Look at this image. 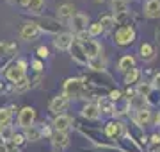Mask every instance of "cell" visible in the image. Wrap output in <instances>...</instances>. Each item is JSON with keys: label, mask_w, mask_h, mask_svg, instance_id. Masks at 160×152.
<instances>
[{"label": "cell", "mask_w": 160, "mask_h": 152, "mask_svg": "<svg viewBox=\"0 0 160 152\" xmlns=\"http://www.w3.org/2000/svg\"><path fill=\"white\" fill-rule=\"evenodd\" d=\"M133 40H135V30L132 25H123L114 34V41L118 45H130L133 43Z\"/></svg>", "instance_id": "cell-1"}, {"label": "cell", "mask_w": 160, "mask_h": 152, "mask_svg": "<svg viewBox=\"0 0 160 152\" xmlns=\"http://www.w3.org/2000/svg\"><path fill=\"white\" fill-rule=\"evenodd\" d=\"M6 77L11 82H14V84H16L20 79H23V77H25V61L11 63L9 66H7V70H6Z\"/></svg>", "instance_id": "cell-2"}, {"label": "cell", "mask_w": 160, "mask_h": 152, "mask_svg": "<svg viewBox=\"0 0 160 152\" xmlns=\"http://www.w3.org/2000/svg\"><path fill=\"white\" fill-rule=\"evenodd\" d=\"M112 11H114V22L125 24V18L128 16V4L126 0H112Z\"/></svg>", "instance_id": "cell-3"}, {"label": "cell", "mask_w": 160, "mask_h": 152, "mask_svg": "<svg viewBox=\"0 0 160 152\" xmlns=\"http://www.w3.org/2000/svg\"><path fill=\"white\" fill-rule=\"evenodd\" d=\"M80 47H82V50H84V54H86V57L91 61V59H96L100 57V52H102V47H100V43L94 40H87L84 41V43H80Z\"/></svg>", "instance_id": "cell-4"}, {"label": "cell", "mask_w": 160, "mask_h": 152, "mask_svg": "<svg viewBox=\"0 0 160 152\" xmlns=\"http://www.w3.org/2000/svg\"><path fill=\"white\" fill-rule=\"evenodd\" d=\"M84 90V82L80 79H68L64 84V95L66 97H78Z\"/></svg>", "instance_id": "cell-5"}, {"label": "cell", "mask_w": 160, "mask_h": 152, "mask_svg": "<svg viewBox=\"0 0 160 152\" xmlns=\"http://www.w3.org/2000/svg\"><path fill=\"white\" fill-rule=\"evenodd\" d=\"M36 120V111L34 107H23L22 111H20V117H18V123H20V127L27 129L30 127Z\"/></svg>", "instance_id": "cell-6"}, {"label": "cell", "mask_w": 160, "mask_h": 152, "mask_svg": "<svg viewBox=\"0 0 160 152\" xmlns=\"http://www.w3.org/2000/svg\"><path fill=\"white\" fill-rule=\"evenodd\" d=\"M23 40H36L39 36V27H38V22H27V24L22 27V32H20Z\"/></svg>", "instance_id": "cell-7"}, {"label": "cell", "mask_w": 160, "mask_h": 152, "mask_svg": "<svg viewBox=\"0 0 160 152\" xmlns=\"http://www.w3.org/2000/svg\"><path fill=\"white\" fill-rule=\"evenodd\" d=\"M53 45L59 48V50H68L71 45H73V36L69 32H59L53 40Z\"/></svg>", "instance_id": "cell-8"}, {"label": "cell", "mask_w": 160, "mask_h": 152, "mask_svg": "<svg viewBox=\"0 0 160 152\" xmlns=\"http://www.w3.org/2000/svg\"><path fill=\"white\" fill-rule=\"evenodd\" d=\"M68 102L69 100L66 95H59L50 102V111L55 115H62V111H66V107H68Z\"/></svg>", "instance_id": "cell-9"}, {"label": "cell", "mask_w": 160, "mask_h": 152, "mask_svg": "<svg viewBox=\"0 0 160 152\" xmlns=\"http://www.w3.org/2000/svg\"><path fill=\"white\" fill-rule=\"evenodd\" d=\"M73 120L68 117V115H57L55 120H53V127H55V133H66L69 127H71Z\"/></svg>", "instance_id": "cell-10"}, {"label": "cell", "mask_w": 160, "mask_h": 152, "mask_svg": "<svg viewBox=\"0 0 160 152\" xmlns=\"http://www.w3.org/2000/svg\"><path fill=\"white\" fill-rule=\"evenodd\" d=\"M123 131H125V125L121 122H109L105 125V134L109 138H114V140H118L123 134Z\"/></svg>", "instance_id": "cell-11"}, {"label": "cell", "mask_w": 160, "mask_h": 152, "mask_svg": "<svg viewBox=\"0 0 160 152\" xmlns=\"http://www.w3.org/2000/svg\"><path fill=\"white\" fill-rule=\"evenodd\" d=\"M69 50H71V57H73V61H77V63H80V64H87L89 63V59L86 57V54H84V50H82V47H80L78 41H73V45L69 47Z\"/></svg>", "instance_id": "cell-12"}, {"label": "cell", "mask_w": 160, "mask_h": 152, "mask_svg": "<svg viewBox=\"0 0 160 152\" xmlns=\"http://www.w3.org/2000/svg\"><path fill=\"white\" fill-rule=\"evenodd\" d=\"M144 14L148 18H160V0H148L144 6Z\"/></svg>", "instance_id": "cell-13"}, {"label": "cell", "mask_w": 160, "mask_h": 152, "mask_svg": "<svg viewBox=\"0 0 160 152\" xmlns=\"http://www.w3.org/2000/svg\"><path fill=\"white\" fill-rule=\"evenodd\" d=\"M87 22H89V20H87L86 14H78V13H75L73 16H71V27H73V30H77V32L86 30Z\"/></svg>", "instance_id": "cell-14"}, {"label": "cell", "mask_w": 160, "mask_h": 152, "mask_svg": "<svg viewBox=\"0 0 160 152\" xmlns=\"http://www.w3.org/2000/svg\"><path fill=\"white\" fill-rule=\"evenodd\" d=\"M149 122H151V111H149L148 107L139 109L137 115H135V123H137L139 127H146V125H149Z\"/></svg>", "instance_id": "cell-15"}, {"label": "cell", "mask_w": 160, "mask_h": 152, "mask_svg": "<svg viewBox=\"0 0 160 152\" xmlns=\"http://www.w3.org/2000/svg\"><path fill=\"white\" fill-rule=\"evenodd\" d=\"M52 143H53V147L55 149H59V150H62V149H66L69 143V138L66 133H55V134L52 136Z\"/></svg>", "instance_id": "cell-16"}, {"label": "cell", "mask_w": 160, "mask_h": 152, "mask_svg": "<svg viewBox=\"0 0 160 152\" xmlns=\"http://www.w3.org/2000/svg\"><path fill=\"white\" fill-rule=\"evenodd\" d=\"M38 27L41 29H45L46 32H59L61 30V24L55 22V20H50V18H45V20H41V25L38 24Z\"/></svg>", "instance_id": "cell-17"}, {"label": "cell", "mask_w": 160, "mask_h": 152, "mask_svg": "<svg viewBox=\"0 0 160 152\" xmlns=\"http://www.w3.org/2000/svg\"><path fill=\"white\" fill-rule=\"evenodd\" d=\"M119 70L121 72H128V70H132V68H135V59L132 57V56H123V57L119 59Z\"/></svg>", "instance_id": "cell-18"}, {"label": "cell", "mask_w": 160, "mask_h": 152, "mask_svg": "<svg viewBox=\"0 0 160 152\" xmlns=\"http://www.w3.org/2000/svg\"><path fill=\"white\" fill-rule=\"evenodd\" d=\"M141 57H142V61H153L155 59V48L149 43L141 45Z\"/></svg>", "instance_id": "cell-19"}, {"label": "cell", "mask_w": 160, "mask_h": 152, "mask_svg": "<svg viewBox=\"0 0 160 152\" xmlns=\"http://www.w3.org/2000/svg\"><path fill=\"white\" fill-rule=\"evenodd\" d=\"M82 115L87 118V120H94V118L100 117V111H98V106L96 104H87L84 109H82Z\"/></svg>", "instance_id": "cell-20"}, {"label": "cell", "mask_w": 160, "mask_h": 152, "mask_svg": "<svg viewBox=\"0 0 160 152\" xmlns=\"http://www.w3.org/2000/svg\"><path fill=\"white\" fill-rule=\"evenodd\" d=\"M75 14V7L71 6V4H64V6H59L57 9V16L62 18V20H66V18H71Z\"/></svg>", "instance_id": "cell-21"}, {"label": "cell", "mask_w": 160, "mask_h": 152, "mask_svg": "<svg viewBox=\"0 0 160 152\" xmlns=\"http://www.w3.org/2000/svg\"><path fill=\"white\" fill-rule=\"evenodd\" d=\"M43 7H45V0H29V4H27V9L30 13H36V14H39L43 11Z\"/></svg>", "instance_id": "cell-22"}, {"label": "cell", "mask_w": 160, "mask_h": 152, "mask_svg": "<svg viewBox=\"0 0 160 152\" xmlns=\"http://www.w3.org/2000/svg\"><path fill=\"white\" fill-rule=\"evenodd\" d=\"M25 138L30 141H38L41 138V131L38 127H34V125H30V127L25 129Z\"/></svg>", "instance_id": "cell-23"}, {"label": "cell", "mask_w": 160, "mask_h": 152, "mask_svg": "<svg viewBox=\"0 0 160 152\" xmlns=\"http://www.w3.org/2000/svg\"><path fill=\"white\" fill-rule=\"evenodd\" d=\"M130 106L139 111V109H144V106H146V99L141 97V95H135V97H130Z\"/></svg>", "instance_id": "cell-24"}, {"label": "cell", "mask_w": 160, "mask_h": 152, "mask_svg": "<svg viewBox=\"0 0 160 152\" xmlns=\"http://www.w3.org/2000/svg\"><path fill=\"white\" fill-rule=\"evenodd\" d=\"M139 77H141V72H139L137 68H132V70L126 72V75H125V82H126V84H133V82H137Z\"/></svg>", "instance_id": "cell-25"}, {"label": "cell", "mask_w": 160, "mask_h": 152, "mask_svg": "<svg viewBox=\"0 0 160 152\" xmlns=\"http://www.w3.org/2000/svg\"><path fill=\"white\" fill-rule=\"evenodd\" d=\"M11 123V111L7 107H2L0 109V127H6Z\"/></svg>", "instance_id": "cell-26"}, {"label": "cell", "mask_w": 160, "mask_h": 152, "mask_svg": "<svg viewBox=\"0 0 160 152\" xmlns=\"http://www.w3.org/2000/svg\"><path fill=\"white\" fill-rule=\"evenodd\" d=\"M12 136H14V131H12V127L11 125H6V127H0V138L4 141H9L12 140Z\"/></svg>", "instance_id": "cell-27"}, {"label": "cell", "mask_w": 160, "mask_h": 152, "mask_svg": "<svg viewBox=\"0 0 160 152\" xmlns=\"http://www.w3.org/2000/svg\"><path fill=\"white\" fill-rule=\"evenodd\" d=\"M98 24L102 25L103 30H105V29H110V27H112L116 22H114V16H112V14H105V16L100 18V22H98Z\"/></svg>", "instance_id": "cell-28"}, {"label": "cell", "mask_w": 160, "mask_h": 152, "mask_svg": "<svg viewBox=\"0 0 160 152\" xmlns=\"http://www.w3.org/2000/svg\"><path fill=\"white\" fill-rule=\"evenodd\" d=\"M98 111H103L105 115H112V113H114V106H112V102L102 100V102H100V106H98Z\"/></svg>", "instance_id": "cell-29"}, {"label": "cell", "mask_w": 160, "mask_h": 152, "mask_svg": "<svg viewBox=\"0 0 160 152\" xmlns=\"http://www.w3.org/2000/svg\"><path fill=\"white\" fill-rule=\"evenodd\" d=\"M151 90H153L151 88V84H139L137 86V95H141V97H144V99H148Z\"/></svg>", "instance_id": "cell-30"}, {"label": "cell", "mask_w": 160, "mask_h": 152, "mask_svg": "<svg viewBox=\"0 0 160 152\" xmlns=\"http://www.w3.org/2000/svg\"><path fill=\"white\" fill-rule=\"evenodd\" d=\"M102 32H103V27L96 22V24L89 25V32H87V34H89V36H100Z\"/></svg>", "instance_id": "cell-31"}, {"label": "cell", "mask_w": 160, "mask_h": 152, "mask_svg": "<svg viewBox=\"0 0 160 152\" xmlns=\"http://www.w3.org/2000/svg\"><path fill=\"white\" fill-rule=\"evenodd\" d=\"M29 86H30V82H29V79H27V77L20 79V81H18L16 84H14V88H16L18 91H25V90L29 88Z\"/></svg>", "instance_id": "cell-32"}, {"label": "cell", "mask_w": 160, "mask_h": 152, "mask_svg": "<svg viewBox=\"0 0 160 152\" xmlns=\"http://www.w3.org/2000/svg\"><path fill=\"white\" fill-rule=\"evenodd\" d=\"M89 66H91L92 70H96V72H103V63H100V57H96V59H91L89 61Z\"/></svg>", "instance_id": "cell-33"}, {"label": "cell", "mask_w": 160, "mask_h": 152, "mask_svg": "<svg viewBox=\"0 0 160 152\" xmlns=\"http://www.w3.org/2000/svg\"><path fill=\"white\" fill-rule=\"evenodd\" d=\"M109 97H110L112 102H118V100H121V91L119 90H112V91L109 93Z\"/></svg>", "instance_id": "cell-34"}, {"label": "cell", "mask_w": 160, "mask_h": 152, "mask_svg": "<svg viewBox=\"0 0 160 152\" xmlns=\"http://www.w3.org/2000/svg\"><path fill=\"white\" fill-rule=\"evenodd\" d=\"M23 141H25V136H22V134H14V136H12V140H11V143H14V145H22Z\"/></svg>", "instance_id": "cell-35"}, {"label": "cell", "mask_w": 160, "mask_h": 152, "mask_svg": "<svg viewBox=\"0 0 160 152\" xmlns=\"http://www.w3.org/2000/svg\"><path fill=\"white\" fill-rule=\"evenodd\" d=\"M151 88L153 90H160V73L153 77V82H151Z\"/></svg>", "instance_id": "cell-36"}, {"label": "cell", "mask_w": 160, "mask_h": 152, "mask_svg": "<svg viewBox=\"0 0 160 152\" xmlns=\"http://www.w3.org/2000/svg\"><path fill=\"white\" fill-rule=\"evenodd\" d=\"M38 54H39V57H48V56H50V54H48V48L46 47H39L38 48Z\"/></svg>", "instance_id": "cell-37"}, {"label": "cell", "mask_w": 160, "mask_h": 152, "mask_svg": "<svg viewBox=\"0 0 160 152\" xmlns=\"http://www.w3.org/2000/svg\"><path fill=\"white\" fill-rule=\"evenodd\" d=\"M6 54H7V45H6V43H2V41H0V57H4Z\"/></svg>", "instance_id": "cell-38"}, {"label": "cell", "mask_w": 160, "mask_h": 152, "mask_svg": "<svg viewBox=\"0 0 160 152\" xmlns=\"http://www.w3.org/2000/svg\"><path fill=\"white\" fill-rule=\"evenodd\" d=\"M78 40H82V43H84V41L89 40V34H87L86 30H82V32H78Z\"/></svg>", "instance_id": "cell-39"}, {"label": "cell", "mask_w": 160, "mask_h": 152, "mask_svg": "<svg viewBox=\"0 0 160 152\" xmlns=\"http://www.w3.org/2000/svg\"><path fill=\"white\" fill-rule=\"evenodd\" d=\"M32 66H34V70H36V72L43 70V63H41V61H34V63H32Z\"/></svg>", "instance_id": "cell-40"}, {"label": "cell", "mask_w": 160, "mask_h": 152, "mask_svg": "<svg viewBox=\"0 0 160 152\" xmlns=\"http://www.w3.org/2000/svg\"><path fill=\"white\" fill-rule=\"evenodd\" d=\"M6 152H18V149L12 147V145H9V147H6Z\"/></svg>", "instance_id": "cell-41"}, {"label": "cell", "mask_w": 160, "mask_h": 152, "mask_svg": "<svg viewBox=\"0 0 160 152\" xmlns=\"http://www.w3.org/2000/svg\"><path fill=\"white\" fill-rule=\"evenodd\" d=\"M155 36H157V43L160 45V25H158V29L155 30Z\"/></svg>", "instance_id": "cell-42"}, {"label": "cell", "mask_w": 160, "mask_h": 152, "mask_svg": "<svg viewBox=\"0 0 160 152\" xmlns=\"http://www.w3.org/2000/svg\"><path fill=\"white\" fill-rule=\"evenodd\" d=\"M155 122H157V125H160V113L157 115V120H155Z\"/></svg>", "instance_id": "cell-43"}, {"label": "cell", "mask_w": 160, "mask_h": 152, "mask_svg": "<svg viewBox=\"0 0 160 152\" xmlns=\"http://www.w3.org/2000/svg\"><path fill=\"white\" fill-rule=\"evenodd\" d=\"M9 2H11V4H20L22 0H9Z\"/></svg>", "instance_id": "cell-44"}, {"label": "cell", "mask_w": 160, "mask_h": 152, "mask_svg": "<svg viewBox=\"0 0 160 152\" xmlns=\"http://www.w3.org/2000/svg\"><path fill=\"white\" fill-rule=\"evenodd\" d=\"M0 152H6V145H0Z\"/></svg>", "instance_id": "cell-45"}, {"label": "cell", "mask_w": 160, "mask_h": 152, "mask_svg": "<svg viewBox=\"0 0 160 152\" xmlns=\"http://www.w3.org/2000/svg\"><path fill=\"white\" fill-rule=\"evenodd\" d=\"M157 152H160V147H158V150H157Z\"/></svg>", "instance_id": "cell-46"}, {"label": "cell", "mask_w": 160, "mask_h": 152, "mask_svg": "<svg viewBox=\"0 0 160 152\" xmlns=\"http://www.w3.org/2000/svg\"><path fill=\"white\" fill-rule=\"evenodd\" d=\"M98 2H103V0H98Z\"/></svg>", "instance_id": "cell-47"}]
</instances>
